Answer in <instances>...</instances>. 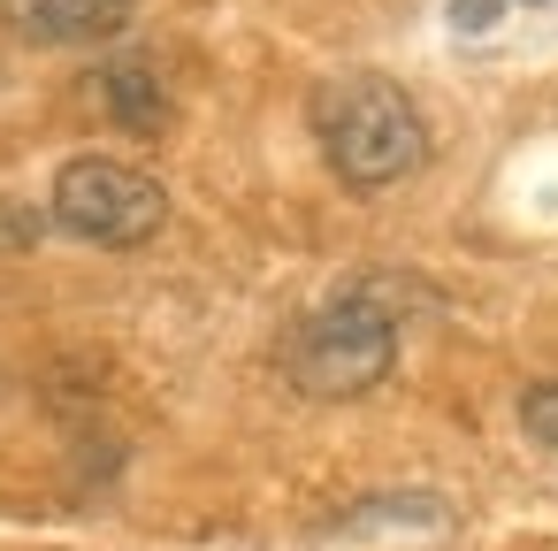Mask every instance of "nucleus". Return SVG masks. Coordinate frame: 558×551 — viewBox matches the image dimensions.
I'll use <instances>...</instances> for the list:
<instances>
[{"instance_id":"nucleus-7","label":"nucleus","mask_w":558,"mask_h":551,"mask_svg":"<svg viewBox=\"0 0 558 551\" xmlns=\"http://www.w3.org/2000/svg\"><path fill=\"white\" fill-rule=\"evenodd\" d=\"M489 9H497V0H459V24H482Z\"/></svg>"},{"instance_id":"nucleus-4","label":"nucleus","mask_w":558,"mask_h":551,"mask_svg":"<svg viewBox=\"0 0 558 551\" xmlns=\"http://www.w3.org/2000/svg\"><path fill=\"white\" fill-rule=\"evenodd\" d=\"M138 0H0V24L24 47H77V39H108L131 24Z\"/></svg>"},{"instance_id":"nucleus-2","label":"nucleus","mask_w":558,"mask_h":551,"mask_svg":"<svg viewBox=\"0 0 558 551\" xmlns=\"http://www.w3.org/2000/svg\"><path fill=\"white\" fill-rule=\"evenodd\" d=\"M398 360V322L390 307H375L367 291L329 299L314 322H299V337L283 345V375L306 398H360L390 375Z\"/></svg>"},{"instance_id":"nucleus-5","label":"nucleus","mask_w":558,"mask_h":551,"mask_svg":"<svg viewBox=\"0 0 558 551\" xmlns=\"http://www.w3.org/2000/svg\"><path fill=\"white\" fill-rule=\"evenodd\" d=\"M93 93H100V108L116 116V123H131V131H161V85H154V70H138V62H116V70H100L93 77Z\"/></svg>"},{"instance_id":"nucleus-6","label":"nucleus","mask_w":558,"mask_h":551,"mask_svg":"<svg viewBox=\"0 0 558 551\" xmlns=\"http://www.w3.org/2000/svg\"><path fill=\"white\" fill-rule=\"evenodd\" d=\"M520 429H527V436L558 459V383H535V391L520 398Z\"/></svg>"},{"instance_id":"nucleus-1","label":"nucleus","mask_w":558,"mask_h":551,"mask_svg":"<svg viewBox=\"0 0 558 551\" xmlns=\"http://www.w3.org/2000/svg\"><path fill=\"white\" fill-rule=\"evenodd\" d=\"M314 131H322L329 169L352 192H383V184H398V177H413L428 161V123H421V108L390 77H344V85H329L314 100Z\"/></svg>"},{"instance_id":"nucleus-3","label":"nucleus","mask_w":558,"mask_h":551,"mask_svg":"<svg viewBox=\"0 0 558 551\" xmlns=\"http://www.w3.org/2000/svg\"><path fill=\"white\" fill-rule=\"evenodd\" d=\"M54 223L85 245H146L161 223H169V192L131 169V161H108V154H85L54 177Z\"/></svg>"}]
</instances>
